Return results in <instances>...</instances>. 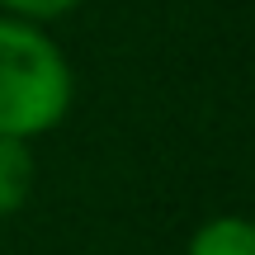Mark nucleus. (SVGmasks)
Here are the masks:
<instances>
[{
	"mask_svg": "<svg viewBox=\"0 0 255 255\" xmlns=\"http://www.w3.org/2000/svg\"><path fill=\"white\" fill-rule=\"evenodd\" d=\"M76 76L43 24L0 14V137L38 142L71 114Z\"/></svg>",
	"mask_w": 255,
	"mask_h": 255,
	"instance_id": "nucleus-1",
	"label": "nucleus"
},
{
	"mask_svg": "<svg viewBox=\"0 0 255 255\" xmlns=\"http://www.w3.org/2000/svg\"><path fill=\"white\" fill-rule=\"evenodd\" d=\"M38 184V161H33V142L19 137H0V218H14Z\"/></svg>",
	"mask_w": 255,
	"mask_h": 255,
	"instance_id": "nucleus-2",
	"label": "nucleus"
},
{
	"mask_svg": "<svg viewBox=\"0 0 255 255\" xmlns=\"http://www.w3.org/2000/svg\"><path fill=\"white\" fill-rule=\"evenodd\" d=\"M184 255H255V227L237 213H218L189 237Z\"/></svg>",
	"mask_w": 255,
	"mask_h": 255,
	"instance_id": "nucleus-3",
	"label": "nucleus"
},
{
	"mask_svg": "<svg viewBox=\"0 0 255 255\" xmlns=\"http://www.w3.org/2000/svg\"><path fill=\"white\" fill-rule=\"evenodd\" d=\"M81 5V0H0V14L9 19H28V24H57V19H66L71 9Z\"/></svg>",
	"mask_w": 255,
	"mask_h": 255,
	"instance_id": "nucleus-4",
	"label": "nucleus"
}]
</instances>
